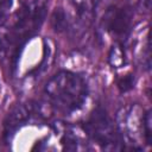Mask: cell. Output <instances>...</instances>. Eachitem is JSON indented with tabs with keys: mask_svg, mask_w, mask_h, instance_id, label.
Instances as JSON below:
<instances>
[{
	"mask_svg": "<svg viewBox=\"0 0 152 152\" xmlns=\"http://www.w3.org/2000/svg\"><path fill=\"white\" fill-rule=\"evenodd\" d=\"M44 91L53 108L63 113L80 109L88 97V86L84 78L69 70L56 72L46 82Z\"/></svg>",
	"mask_w": 152,
	"mask_h": 152,
	"instance_id": "6da1fadb",
	"label": "cell"
},
{
	"mask_svg": "<svg viewBox=\"0 0 152 152\" xmlns=\"http://www.w3.org/2000/svg\"><path fill=\"white\" fill-rule=\"evenodd\" d=\"M48 12V0H23L15 13L14 24L7 33L8 45L12 49V68L26 42L40 28Z\"/></svg>",
	"mask_w": 152,
	"mask_h": 152,
	"instance_id": "7a4b0ae2",
	"label": "cell"
},
{
	"mask_svg": "<svg viewBox=\"0 0 152 152\" xmlns=\"http://www.w3.org/2000/svg\"><path fill=\"white\" fill-rule=\"evenodd\" d=\"M84 133L93 141H95L102 150L120 151L125 150L124 140L120 135L114 121L101 106L96 107L87 122L84 124Z\"/></svg>",
	"mask_w": 152,
	"mask_h": 152,
	"instance_id": "3957f363",
	"label": "cell"
},
{
	"mask_svg": "<svg viewBox=\"0 0 152 152\" xmlns=\"http://www.w3.org/2000/svg\"><path fill=\"white\" fill-rule=\"evenodd\" d=\"M133 7L132 5L115 4L109 6L102 18V28L115 38L116 42H124L128 37L133 23Z\"/></svg>",
	"mask_w": 152,
	"mask_h": 152,
	"instance_id": "277c9868",
	"label": "cell"
},
{
	"mask_svg": "<svg viewBox=\"0 0 152 152\" xmlns=\"http://www.w3.org/2000/svg\"><path fill=\"white\" fill-rule=\"evenodd\" d=\"M142 110L138 104L122 107L118 112V129L120 135L131 144H137L139 137H142Z\"/></svg>",
	"mask_w": 152,
	"mask_h": 152,
	"instance_id": "5b68a950",
	"label": "cell"
},
{
	"mask_svg": "<svg viewBox=\"0 0 152 152\" xmlns=\"http://www.w3.org/2000/svg\"><path fill=\"white\" fill-rule=\"evenodd\" d=\"M31 119H34V101L15 104L5 119L4 137L10 138L19 128L25 126Z\"/></svg>",
	"mask_w": 152,
	"mask_h": 152,
	"instance_id": "8992f818",
	"label": "cell"
},
{
	"mask_svg": "<svg viewBox=\"0 0 152 152\" xmlns=\"http://www.w3.org/2000/svg\"><path fill=\"white\" fill-rule=\"evenodd\" d=\"M77 12V15L82 20L93 18L101 0H70Z\"/></svg>",
	"mask_w": 152,
	"mask_h": 152,
	"instance_id": "52a82bcc",
	"label": "cell"
},
{
	"mask_svg": "<svg viewBox=\"0 0 152 152\" xmlns=\"http://www.w3.org/2000/svg\"><path fill=\"white\" fill-rule=\"evenodd\" d=\"M108 63L113 69H120L126 64V52L121 42H115L109 49Z\"/></svg>",
	"mask_w": 152,
	"mask_h": 152,
	"instance_id": "ba28073f",
	"label": "cell"
},
{
	"mask_svg": "<svg viewBox=\"0 0 152 152\" xmlns=\"http://www.w3.org/2000/svg\"><path fill=\"white\" fill-rule=\"evenodd\" d=\"M51 26L56 32H64L69 28V19L63 8H56L51 14Z\"/></svg>",
	"mask_w": 152,
	"mask_h": 152,
	"instance_id": "9c48e42d",
	"label": "cell"
},
{
	"mask_svg": "<svg viewBox=\"0 0 152 152\" xmlns=\"http://www.w3.org/2000/svg\"><path fill=\"white\" fill-rule=\"evenodd\" d=\"M135 78L132 74H126L116 80V87L120 90V93H127L134 88Z\"/></svg>",
	"mask_w": 152,
	"mask_h": 152,
	"instance_id": "30bf717a",
	"label": "cell"
},
{
	"mask_svg": "<svg viewBox=\"0 0 152 152\" xmlns=\"http://www.w3.org/2000/svg\"><path fill=\"white\" fill-rule=\"evenodd\" d=\"M152 119H151V110H146L142 114V135H144V140L147 145H151L152 142V128H151V124Z\"/></svg>",
	"mask_w": 152,
	"mask_h": 152,
	"instance_id": "8fae6325",
	"label": "cell"
},
{
	"mask_svg": "<svg viewBox=\"0 0 152 152\" xmlns=\"http://www.w3.org/2000/svg\"><path fill=\"white\" fill-rule=\"evenodd\" d=\"M8 49H10V45H8L7 33H1L0 32V56H2Z\"/></svg>",
	"mask_w": 152,
	"mask_h": 152,
	"instance_id": "7c38bea8",
	"label": "cell"
},
{
	"mask_svg": "<svg viewBox=\"0 0 152 152\" xmlns=\"http://www.w3.org/2000/svg\"><path fill=\"white\" fill-rule=\"evenodd\" d=\"M12 0H0V13L7 14L8 10L11 8Z\"/></svg>",
	"mask_w": 152,
	"mask_h": 152,
	"instance_id": "4fadbf2b",
	"label": "cell"
}]
</instances>
